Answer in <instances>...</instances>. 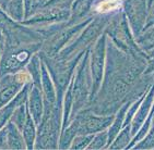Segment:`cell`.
I'll return each instance as SVG.
<instances>
[{"label":"cell","instance_id":"83f0119b","mask_svg":"<svg viewBox=\"0 0 154 150\" xmlns=\"http://www.w3.org/2000/svg\"><path fill=\"white\" fill-rule=\"evenodd\" d=\"M0 150H9V147H8V140H7L6 126L0 131Z\"/></svg>","mask_w":154,"mask_h":150},{"label":"cell","instance_id":"ac0fdd59","mask_svg":"<svg viewBox=\"0 0 154 150\" xmlns=\"http://www.w3.org/2000/svg\"><path fill=\"white\" fill-rule=\"evenodd\" d=\"M42 58L39 53H35L34 56L31 58L29 63L26 64L25 69L29 72L32 80L33 85L37 86L38 88L42 89Z\"/></svg>","mask_w":154,"mask_h":150},{"label":"cell","instance_id":"ffe728a7","mask_svg":"<svg viewBox=\"0 0 154 150\" xmlns=\"http://www.w3.org/2000/svg\"><path fill=\"white\" fill-rule=\"evenodd\" d=\"M36 134H37V125L33 120L32 115H29L26 120V123L24 125L23 130H22V135H23L24 141L26 145L27 150L34 149V145H35Z\"/></svg>","mask_w":154,"mask_h":150},{"label":"cell","instance_id":"5b68a950","mask_svg":"<svg viewBox=\"0 0 154 150\" xmlns=\"http://www.w3.org/2000/svg\"><path fill=\"white\" fill-rule=\"evenodd\" d=\"M72 85V112L71 121L78 112L86 108L90 102L91 93H92V75L90 69V49L86 50L79 61L74 72Z\"/></svg>","mask_w":154,"mask_h":150},{"label":"cell","instance_id":"d6986e66","mask_svg":"<svg viewBox=\"0 0 154 150\" xmlns=\"http://www.w3.org/2000/svg\"><path fill=\"white\" fill-rule=\"evenodd\" d=\"M78 133H79V122L77 119H73L68 126L61 131L58 149H70L72 140L78 135Z\"/></svg>","mask_w":154,"mask_h":150},{"label":"cell","instance_id":"2e32d148","mask_svg":"<svg viewBox=\"0 0 154 150\" xmlns=\"http://www.w3.org/2000/svg\"><path fill=\"white\" fill-rule=\"evenodd\" d=\"M42 93H43V97H44V103L57 104L56 87L54 85L51 74L48 72L44 62L42 63Z\"/></svg>","mask_w":154,"mask_h":150},{"label":"cell","instance_id":"836d02e7","mask_svg":"<svg viewBox=\"0 0 154 150\" xmlns=\"http://www.w3.org/2000/svg\"><path fill=\"white\" fill-rule=\"evenodd\" d=\"M146 1H148V7H149V10H150V8H151L154 2V0H146Z\"/></svg>","mask_w":154,"mask_h":150},{"label":"cell","instance_id":"7c38bea8","mask_svg":"<svg viewBox=\"0 0 154 150\" xmlns=\"http://www.w3.org/2000/svg\"><path fill=\"white\" fill-rule=\"evenodd\" d=\"M154 102V84L151 86V88L149 89V91L144 95V97L142 99V102L140 103L139 109L136 112L134 119L131 121L130 126H131V134L132 137L136 135L138 131L141 128L143 125L144 121L149 116L150 112H151L152 106Z\"/></svg>","mask_w":154,"mask_h":150},{"label":"cell","instance_id":"7402d4cb","mask_svg":"<svg viewBox=\"0 0 154 150\" xmlns=\"http://www.w3.org/2000/svg\"><path fill=\"white\" fill-rule=\"evenodd\" d=\"M132 139V134H131V126L127 125L122 128V131L118 133L116 138L113 140V143L108 146L107 149H126L128 145L130 144Z\"/></svg>","mask_w":154,"mask_h":150},{"label":"cell","instance_id":"e575fe53","mask_svg":"<svg viewBox=\"0 0 154 150\" xmlns=\"http://www.w3.org/2000/svg\"><path fill=\"white\" fill-rule=\"evenodd\" d=\"M150 14H154V2L152 4V7L150 8Z\"/></svg>","mask_w":154,"mask_h":150},{"label":"cell","instance_id":"f1b7e54d","mask_svg":"<svg viewBox=\"0 0 154 150\" xmlns=\"http://www.w3.org/2000/svg\"><path fill=\"white\" fill-rule=\"evenodd\" d=\"M144 74H149V75H153L154 76V57L149 58L146 61V66L143 72Z\"/></svg>","mask_w":154,"mask_h":150},{"label":"cell","instance_id":"484cf974","mask_svg":"<svg viewBox=\"0 0 154 150\" xmlns=\"http://www.w3.org/2000/svg\"><path fill=\"white\" fill-rule=\"evenodd\" d=\"M94 137V134H78L73 138L70 146V149L75 150H83L86 149L90 145L91 140Z\"/></svg>","mask_w":154,"mask_h":150},{"label":"cell","instance_id":"4fadbf2b","mask_svg":"<svg viewBox=\"0 0 154 150\" xmlns=\"http://www.w3.org/2000/svg\"><path fill=\"white\" fill-rule=\"evenodd\" d=\"M32 83H27L24 85V87L18 93V95L15 96L13 99L10 101L8 104L0 109V131L2 130L3 127L6 126L8 122L11 119V115L17 108L21 104H23L27 101V97H29V91H30V87Z\"/></svg>","mask_w":154,"mask_h":150},{"label":"cell","instance_id":"9c48e42d","mask_svg":"<svg viewBox=\"0 0 154 150\" xmlns=\"http://www.w3.org/2000/svg\"><path fill=\"white\" fill-rule=\"evenodd\" d=\"M27 83H32L26 69L0 76V109L8 104Z\"/></svg>","mask_w":154,"mask_h":150},{"label":"cell","instance_id":"d6a6232c","mask_svg":"<svg viewBox=\"0 0 154 150\" xmlns=\"http://www.w3.org/2000/svg\"><path fill=\"white\" fill-rule=\"evenodd\" d=\"M146 54H148V58H152V57H154V49L150 50L149 52H146Z\"/></svg>","mask_w":154,"mask_h":150},{"label":"cell","instance_id":"7a4b0ae2","mask_svg":"<svg viewBox=\"0 0 154 150\" xmlns=\"http://www.w3.org/2000/svg\"><path fill=\"white\" fill-rule=\"evenodd\" d=\"M43 44V41L6 40L5 51L0 60V76L18 73L19 71L25 69L31 58L42 50Z\"/></svg>","mask_w":154,"mask_h":150},{"label":"cell","instance_id":"cb8c5ba5","mask_svg":"<svg viewBox=\"0 0 154 150\" xmlns=\"http://www.w3.org/2000/svg\"><path fill=\"white\" fill-rule=\"evenodd\" d=\"M29 115H30V110H29L27 101H26L25 103L19 106L18 108L13 111L10 121L22 132L24 125L26 123V120H27V118H29Z\"/></svg>","mask_w":154,"mask_h":150},{"label":"cell","instance_id":"d4e9b609","mask_svg":"<svg viewBox=\"0 0 154 150\" xmlns=\"http://www.w3.org/2000/svg\"><path fill=\"white\" fill-rule=\"evenodd\" d=\"M107 141H108V130H104L94 134V137L91 140L90 145L86 149L89 150H97V149H106Z\"/></svg>","mask_w":154,"mask_h":150},{"label":"cell","instance_id":"e0dca14e","mask_svg":"<svg viewBox=\"0 0 154 150\" xmlns=\"http://www.w3.org/2000/svg\"><path fill=\"white\" fill-rule=\"evenodd\" d=\"M7 131V140L9 150H23L26 149V145L24 141L22 132L12 123L11 121L6 125Z\"/></svg>","mask_w":154,"mask_h":150},{"label":"cell","instance_id":"4dcf8cb0","mask_svg":"<svg viewBox=\"0 0 154 150\" xmlns=\"http://www.w3.org/2000/svg\"><path fill=\"white\" fill-rule=\"evenodd\" d=\"M46 1H47V0H33V2H34V7H35L36 11H37L39 8H42V7L44 6Z\"/></svg>","mask_w":154,"mask_h":150},{"label":"cell","instance_id":"3957f363","mask_svg":"<svg viewBox=\"0 0 154 150\" xmlns=\"http://www.w3.org/2000/svg\"><path fill=\"white\" fill-rule=\"evenodd\" d=\"M62 127V107L44 103V114L37 125L34 149H57Z\"/></svg>","mask_w":154,"mask_h":150},{"label":"cell","instance_id":"30bf717a","mask_svg":"<svg viewBox=\"0 0 154 150\" xmlns=\"http://www.w3.org/2000/svg\"><path fill=\"white\" fill-rule=\"evenodd\" d=\"M122 10L127 16L128 23L134 38L144 30L148 20V1L146 0H125Z\"/></svg>","mask_w":154,"mask_h":150},{"label":"cell","instance_id":"8fae6325","mask_svg":"<svg viewBox=\"0 0 154 150\" xmlns=\"http://www.w3.org/2000/svg\"><path fill=\"white\" fill-rule=\"evenodd\" d=\"M115 114L100 115L93 113L88 108H84L78 112L73 119L79 122V133L78 134H96L104 130H108L113 123Z\"/></svg>","mask_w":154,"mask_h":150},{"label":"cell","instance_id":"52a82bcc","mask_svg":"<svg viewBox=\"0 0 154 150\" xmlns=\"http://www.w3.org/2000/svg\"><path fill=\"white\" fill-rule=\"evenodd\" d=\"M92 19H88L81 23L74 24L71 26L66 25L59 31H57L55 34L45 39L42 50L39 52L47 57L55 58L63 48L67 47L77 38V36L82 32V30L90 23V21Z\"/></svg>","mask_w":154,"mask_h":150},{"label":"cell","instance_id":"8992f818","mask_svg":"<svg viewBox=\"0 0 154 150\" xmlns=\"http://www.w3.org/2000/svg\"><path fill=\"white\" fill-rule=\"evenodd\" d=\"M38 53L43 62L46 65L49 74H51L54 85L56 87L57 104L62 107L65 93L68 88V86L70 85L72 78H73L77 65L82 58V56L84 54V52L80 53V54H78V56L73 57L69 60H60L57 58L45 56L41 52Z\"/></svg>","mask_w":154,"mask_h":150},{"label":"cell","instance_id":"44dd1931","mask_svg":"<svg viewBox=\"0 0 154 150\" xmlns=\"http://www.w3.org/2000/svg\"><path fill=\"white\" fill-rule=\"evenodd\" d=\"M5 12L10 19L22 23L24 21V0H11L6 7Z\"/></svg>","mask_w":154,"mask_h":150},{"label":"cell","instance_id":"5bb4252c","mask_svg":"<svg viewBox=\"0 0 154 150\" xmlns=\"http://www.w3.org/2000/svg\"><path fill=\"white\" fill-rule=\"evenodd\" d=\"M27 107L34 122L36 123V125H38L44 114V97H43L42 89L33 84H31L30 91H29Z\"/></svg>","mask_w":154,"mask_h":150},{"label":"cell","instance_id":"ba28073f","mask_svg":"<svg viewBox=\"0 0 154 150\" xmlns=\"http://www.w3.org/2000/svg\"><path fill=\"white\" fill-rule=\"evenodd\" d=\"M106 44L107 35L106 33H104L103 35L95 41V44L92 47L90 48V69H91L93 85L89 104L94 100L95 96L97 95L98 90L101 88L104 76V70H105V61H106Z\"/></svg>","mask_w":154,"mask_h":150},{"label":"cell","instance_id":"f546056e","mask_svg":"<svg viewBox=\"0 0 154 150\" xmlns=\"http://www.w3.org/2000/svg\"><path fill=\"white\" fill-rule=\"evenodd\" d=\"M5 47H6V37H5V34H3L2 31L0 30V60L2 58Z\"/></svg>","mask_w":154,"mask_h":150},{"label":"cell","instance_id":"603a6c76","mask_svg":"<svg viewBox=\"0 0 154 150\" xmlns=\"http://www.w3.org/2000/svg\"><path fill=\"white\" fill-rule=\"evenodd\" d=\"M136 41L144 52H149L150 50L154 49V25L137 36Z\"/></svg>","mask_w":154,"mask_h":150},{"label":"cell","instance_id":"277c9868","mask_svg":"<svg viewBox=\"0 0 154 150\" xmlns=\"http://www.w3.org/2000/svg\"><path fill=\"white\" fill-rule=\"evenodd\" d=\"M113 14L114 13L98 14L93 16L90 23L77 36V38L70 45L63 48L55 58L60 60H69L89 50L95 44V41L105 33V28Z\"/></svg>","mask_w":154,"mask_h":150},{"label":"cell","instance_id":"4316f807","mask_svg":"<svg viewBox=\"0 0 154 150\" xmlns=\"http://www.w3.org/2000/svg\"><path fill=\"white\" fill-rule=\"evenodd\" d=\"M146 135L148 136H145L144 138L141 139L132 148H134V149H152V148H154V118L152 121L151 127H150Z\"/></svg>","mask_w":154,"mask_h":150},{"label":"cell","instance_id":"1f68e13d","mask_svg":"<svg viewBox=\"0 0 154 150\" xmlns=\"http://www.w3.org/2000/svg\"><path fill=\"white\" fill-rule=\"evenodd\" d=\"M11 0H0V8L5 11V9H6V7L8 6V3L10 2Z\"/></svg>","mask_w":154,"mask_h":150},{"label":"cell","instance_id":"9a60e30c","mask_svg":"<svg viewBox=\"0 0 154 150\" xmlns=\"http://www.w3.org/2000/svg\"><path fill=\"white\" fill-rule=\"evenodd\" d=\"M93 3L94 0H74L71 6V14L67 22V26H71L88 19H92Z\"/></svg>","mask_w":154,"mask_h":150},{"label":"cell","instance_id":"6da1fadb","mask_svg":"<svg viewBox=\"0 0 154 150\" xmlns=\"http://www.w3.org/2000/svg\"><path fill=\"white\" fill-rule=\"evenodd\" d=\"M105 33L107 37L124 52L130 54L136 59H149L146 52H144L137 44L124 10H118L112 15L105 28Z\"/></svg>","mask_w":154,"mask_h":150}]
</instances>
